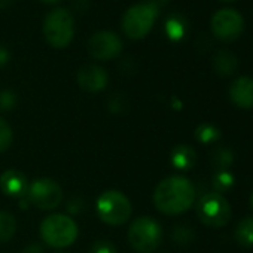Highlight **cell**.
Returning <instances> with one entry per match:
<instances>
[{
    "instance_id": "6da1fadb",
    "label": "cell",
    "mask_w": 253,
    "mask_h": 253,
    "mask_svg": "<svg viewBox=\"0 0 253 253\" xmlns=\"http://www.w3.org/2000/svg\"><path fill=\"white\" fill-rule=\"evenodd\" d=\"M195 201V188L183 176H170L161 180L154 192L155 207L169 216L182 214L192 207Z\"/></svg>"
},
{
    "instance_id": "7a4b0ae2",
    "label": "cell",
    "mask_w": 253,
    "mask_h": 253,
    "mask_svg": "<svg viewBox=\"0 0 253 253\" xmlns=\"http://www.w3.org/2000/svg\"><path fill=\"white\" fill-rule=\"evenodd\" d=\"M79 229L76 222L67 214H51L41 223L42 240L55 249L72 246L78 238Z\"/></svg>"
},
{
    "instance_id": "3957f363",
    "label": "cell",
    "mask_w": 253,
    "mask_h": 253,
    "mask_svg": "<svg viewBox=\"0 0 253 253\" xmlns=\"http://www.w3.org/2000/svg\"><path fill=\"white\" fill-rule=\"evenodd\" d=\"M158 18V6L151 2H143L133 5L125 11L122 17V32L126 38L133 41L143 39L152 30Z\"/></svg>"
},
{
    "instance_id": "277c9868",
    "label": "cell",
    "mask_w": 253,
    "mask_h": 253,
    "mask_svg": "<svg viewBox=\"0 0 253 253\" xmlns=\"http://www.w3.org/2000/svg\"><path fill=\"white\" fill-rule=\"evenodd\" d=\"M43 36L52 48L63 49L69 46L75 36V21L72 14L64 8L49 11L43 21Z\"/></svg>"
},
{
    "instance_id": "5b68a950",
    "label": "cell",
    "mask_w": 253,
    "mask_h": 253,
    "mask_svg": "<svg viewBox=\"0 0 253 253\" xmlns=\"http://www.w3.org/2000/svg\"><path fill=\"white\" fill-rule=\"evenodd\" d=\"M95 210H97V216L110 226L124 225L133 213L130 200L121 191L116 189L104 191L97 198Z\"/></svg>"
},
{
    "instance_id": "8992f818",
    "label": "cell",
    "mask_w": 253,
    "mask_h": 253,
    "mask_svg": "<svg viewBox=\"0 0 253 253\" xmlns=\"http://www.w3.org/2000/svg\"><path fill=\"white\" fill-rule=\"evenodd\" d=\"M128 240L136 252L152 253L163 241V228L151 216H140L130 225Z\"/></svg>"
},
{
    "instance_id": "52a82bcc",
    "label": "cell",
    "mask_w": 253,
    "mask_h": 253,
    "mask_svg": "<svg viewBox=\"0 0 253 253\" xmlns=\"http://www.w3.org/2000/svg\"><path fill=\"white\" fill-rule=\"evenodd\" d=\"M229 201L219 192H209L203 195L197 203L198 219L210 228H222L231 220Z\"/></svg>"
},
{
    "instance_id": "ba28073f",
    "label": "cell",
    "mask_w": 253,
    "mask_h": 253,
    "mask_svg": "<svg viewBox=\"0 0 253 253\" xmlns=\"http://www.w3.org/2000/svg\"><path fill=\"white\" fill-rule=\"evenodd\" d=\"M26 195L29 203L35 207L41 210H52L60 206L63 200V189L55 180L41 177L29 185Z\"/></svg>"
},
{
    "instance_id": "9c48e42d",
    "label": "cell",
    "mask_w": 253,
    "mask_h": 253,
    "mask_svg": "<svg viewBox=\"0 0 253 253\" xmlns=\"http://www.w3.org/2000/svg\"><path fill=\"white\" fill-rule=\"evenodd\" d=\"M213 35L223 42H232L240 38L244 30V20L240 12L225 8L217 11L210 23Z\"/></svg>"
},
{
    "instance_id": "30bf717a",
    "label": "cell",
    "mask_w": 253,
    "mask_h": 253,
    "mask_svg": "<svg viewBox=\"0 0 253 253\" xmlns=\"http://www.w3.org/2000/svg\"><path fill=\"white\" fill-rule=\"evenodd\" d=\"M124 48V43L121 41V38L109 30H101L94 33L88 43H86V49L88 54L98 61H109L113 60L116 57L121 55Z\"/></svg>"
},
{
    "instance_id": "8fae6325",
    "label": "cell",
    "mask_w": 253,
    "mask_h": 253,
    "mask_svg": "<svg viewBox=\"0 0 253 253\" xmlns=\"http://www.w3.org/2000/svg\"><path fill=\"white\" fill-rule=\"evenodd\" d=\"M109 82L107 72L97 64L82 66L78 72V84L86 92H100Z\"/></svg>"
},
{
    "instance_id": "7c38bea8",
    "label": "cell",
    "mask_w": 253,
    "mask_h": 253,
    "mask_svg": "<svg viewBox=\"0 0 253 253\" xmlns=\"http://www.w3.org/2000/svg\"><path fill=\"white\" fill-rule=\"evenodd\" d=\"M229 98L240 109H253V79L237 78L229 86Z\"/></svg>"
},
{
    "instance_id": "4fadbf2b",
    "label": "cell",
    "mask_w": 253,
    "mask_h": 253,
    "mask_svg": "<svg viewBox=\"0 0 253 253\" xmlns=\"http://www.w3.org/2000/svg\"><path fill=\"white\" fill-rule=\"evenodd\" d=\"M27 188V177L15 169H9L0 176V189L8 197L21 198L26 195Z\"/></svg>"
},
{
    "instance_id": "5bb4252c",
    "label": "cell",
    "mask_w": 253,
    "mask_h": 253,
    "mask_svg": "<svg viewBox=\"0 0 253 253\" xmlns=\"http://www.w3.org/2000/svg\"><path fill=\"white\" fill-rule=\"evenodd\" d=\"M170 161H171V166L174 169L182 170V171H186V170H191L195 166L197 154L188 145H177L171 151Z\"/></svg>"
},
{
    "instance_id": "9a60e30c",
    "label": "cell",
    "mask_w": 253,
    "mask_h": 253,
    "mask_svg": "<svg viewBox=\"0 0 253 253\" xmlns=\"http://www.w3.org/2000/svg\"><path fill=\"white\" fill-rule=\"evenodd\" d=\"M213 69L220 76H231L238 69V60L231 51H217L213 57Z\"/></svg>"
},
{
    "instance_id": "2e32d148",
    "label": "cell",
    "mask_w": 253,
    "mask_h": 253,
    "mask_svg": "<svg viewBox=\"0 0 253 253\" xmlns=\"http://www.w3.org/2000/svg\"><path fill=\"white\" fill-rule=\"evenodd\" d=\"M234 235L238 244L244 247H252L253 246V216L241 219L238 225L235 226Z\"/></svg>"
},
{
    "instance_id": "e0dca14e",
    "label": "cell",
    "mask_w": 253,
    "mask_h": 253,
    "mask_svg": "<svg viewBox=\"0 0 253 253\" xmlns=\"http://www.w3.org/2000/svg\"><path fill=\"white\" fill-rule=\"evenodd\" d=\"M166 33L167 38L173 42L180 41L186 33V23L180 15H171L166 21Z\"/></svg>"
},
{
    "instance_id": "ac0fdd59",
    "label": "cell",
    "mask_w": 253,
    "mask_h": 253,
    "mask_svg": "<svg viewBox=\"0 0 253 253\" xmlns=\"http://www.w3.org/2000/svg\"><path fill=\"white\" fill-rule=\"evenodd\" d=\"M195 140L201 145H211L220 139V131L211 124H200L195 128Z\"/></svg>"
},
{
    "instance_id": "d6986e66",
    "label": "cell",
    "mask_w": 253,
    "mask_h": 253,
    "mask_svg": "<svg viewBox=\"0 0 253 253\" xmlns=\"http://www.w3.org/2000/svg\"><path fill=\"white\" fill-rule=\"evenodd\" d=\"M17 231V220L9 211L0 210V243L9 241Z\"/></svg>"
},
{
    "instance_id": "ffe728a7",
    "label": "cell",
    "mask_w": 253,
    "mask_h": 253,
    "mask_svg": "<svg viewBox=\"0 0 253 253\" xmlns=\"http://www.w3.org/2000/svg\"><path fill=\"white\" fill-rule=\"evenodd\" d=\"M210 161L213 164V167L217 170V171H223L226 170L232 163H234V154L228 149V148H216L213 152H211V157H210Z\"/></svg>"
},
{
    "instance_id": "44dd1931",
    "label": "cell",
    "mask_w": 253,
    "mask_h": 253,
    "mask_svg": "<svg viewBox=\"0 0 253 253\" xmlns=\"http://www.w3.org/2000/svg\"><path fill=\"white\" fill-rule=\"evenodd\" d=\"M234 183H235V179L228 170L217 171L213 177V188L216 189L214 192H219L222 195H223V192H228L234 186Z\"/></svg>"
},
{
    "instance_id": "7402d4cb",
    "label": "cell",
    "mask_w": 253,
    "mask_h": 253,
    "mask_svg": "<svg viewBox=\"0 0 253 253\" xmlns=\"http://www.w3.org/2000/svg\"><path fill=\"white\" fill-rule=\"evenodd\" d=\"M12 140H14V133L11 125L3 118H0V152H5L6 149H9Z\"/></svg>"
},
{
    "instance_id": "603a6c76",
    "label": "cell",
    "mask_w": 253,
    "mask_h": 253,
    "mask_svg": "<svg viewBox=\"0 0 253 253\" xmlns=\"http://www.w3.org/2000/svg\"><path fill=\"white\" fill-rule=\"evenodd\" d=\"M17 104V95L11 89H3L0 91V110H11Z\"/></svg>"
},
{
    "instance_id": "cb8c5ba5",
    "label": "cell",
    "mask_w": 253,
    "mask_h": 253,
    "mask_svg": "<svg viewBox=\"0 0 253 253\" xmlns=\"http://www.w3.org/2000/svg\"><path fill=\"white\" fill-rule=\"evenodd\" d=\"M173 240L179 244L189 243L191 240H194V232L188 226H176V229L173 231Z\"/></svg>"
},
{
    "instance_id": "d4e9b609",
    "label": "cell",
    "mask_w": 253,
    "mask_h": 253,
    "mask_svg": "<svg viewBox=\"0 0 253 253\" xmlns=\"http://www.w3.org/2000/svg\"><path fill=\"white\" fill-rule=\"evenodd\" d=\"M89 253H118L116 247L110 243V241H106V240H98L92 244Z\"/></svg>"
},
{
    "instance_id": "484cf974",
    "label": "cell",
    "mask_w": 253,
    "mask_h": 253,
    "mask_svg": "<svg viewBox=\"0 0 253 253\" xmlns=\"http://www.w3.org/2000/svg\"><path fill=\"white\" fill-rule=\"evenodd\" d=\"M107 107L110 112L113 113H121L124 112V109H126V103L125 98L122 95H113L109 101H107Z\"/></svg>"
},
{
    "instance_id": "4316f807",
    "label": "cell",
    "mask_w": 253,
    "mask_h": 253,
    "mask_svg": "<svg viewBox=\"0 0 253 253\" xmlns=\"http://www.w3.org/2000/svg\"><path fill=\"white\" fill-rule=\"evenodd\" d=\"M67 209H69L70 213L76 214V213H81V211L85 209V204H84V201H82L81 198H72V200L69 201Z\"/></svg>"
},
{
    "instance_id": "83f0119b",
    "label": "cell",
    "mask_w": 253,
    "mask_h": 253,
    "mask_svg": "<svg viewBox=\"0 0 253 253\" xmlns=\"http://www.w3.org/2000/svg\"><path fill=\"white\" fill-rule=\"evenodd\" d=\"M9 58H11V54H9L8 48L0 45V69H3L9 63Z\"/></svg>"
},
{
    "instance_id": "f1b7e54d",
    "label": "cell",
    "mask_w": 253,
    "mask_h": 253,
    "mask_svg": "<svg viewBox=\"0 0 253 253\" xmlns=\"http://www.w3.org/2000/svg\"><path fill=\"white\" fill-rule=\"evenodd\" d=\"M23 253H45V250L41 244L33 243V244H29L27 247H24Z\"/></svg>"
},
{
    "instance_id": "f546056e",
    "label": "cell",
    "mask_w": 253,
    "mask_h": 253,
    "mask_svg": "<svg viewBox=\"0 0 253 253\" xmlns=\"http://www.w3.org/2000/svg\"><path fill=\"white\" fill-rule=\"evenodd\" d=\"M14 3V0H0V9H6Z\"/></svg>"
},
{
    "instance_id": "4dcf8cb0",
    "label": "cell",
    "mask_w": 253,
    "mask_h": 253,
    "mask_svg": "<svg viewBox=\"0 0 253 253\" xmlns=\"http://www.w3.org/2000/svg\"><path fill=\"white\" fill-rule=\"evenodd\" d=\"M148 2H151V3H154L155 6H160V5H164L167 0H148Z\"/></svg>"
},
{
    "instance_id": "1f68e13d",
    "label": "cell",
    "mask_w": 253,
    "mask_h": 253,
    "mask_svg": "<svg viewBox=\"0 0 253 253\" xmlns=\"http://www.w3.org/2000/svg\"><path fill=\"white\" fill-rule=\"evenodd\" d=\"M41 2H43V3H46V5H55V3L61 2V0H41Z\"/></svg>"
},
{
    "instance_id": "d6a6232c",
    "label": "cell",
    "mask_w": 253,
    "mask_h": 253,
    "mask_svg": "<svg viewBox=\"0 0 253 253\" xmlns=\"http://www.w3.org/2000/svg\"><path fill=\"white\" fill-rule=\"evenodd\" d=\"M250 204H252V209H253V192H252V197H250Z\"/></svg>"
},
{
    "instance_id": "836d02e7",
    "label": "cell",
    "mask_w": 253,
    "mask_h": 253,
    "mask_svg": "<svg viewBox=\"0 0 253 253\" xmlns=\"http://www.w3.org/2000/svg\"><path fill=\"white\" fill-rule=\"evenodd\" d=\"M225 2H232V0H225Z\"/></svg>"
}]
</instances>
